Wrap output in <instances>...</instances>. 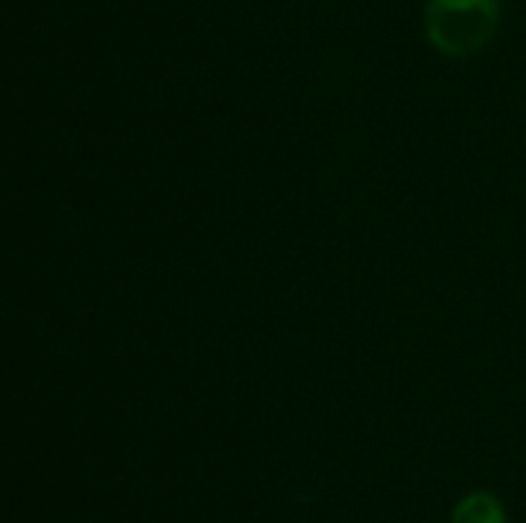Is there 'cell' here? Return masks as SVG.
I'll return each mask as SVG.
<instances>
[{"mask_svg": "<svg viewBox=\"0 0 526 523\" xmlns=\"http://www.w3.org/2000/svg\"><path fill=\"white\" fill-rule=\"evenodd\" d=\"M452 523H506V511L496 495L478 490L457 503L452 511Z\"/></svg>", "mask_w": 526, "mask_h": 523, "instance_id": "obj_2", "label": "cell"}, {"mask_svg": "<svg viewBox=\"0 0 526 523\" xmlns=\"http://www.w3.org/2000/svg\"><path fill=\"white\" fill-rule=\"evenodd\" d=\"M496 29V0H432L426 6V36L447 57L480 52Z\"/></svg>", "mask_w": 526, "mask_h": 523, "instance_id": "obj_1", "label": "cell"}]
</instances>
